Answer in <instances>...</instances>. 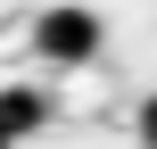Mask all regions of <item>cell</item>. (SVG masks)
<instances>
[{"instance_id":"2","label":"cell","mask_w":157,"mask_h":149,"mask_svg":"<svg viewBox=\"0 0 157 149\" xmlns=\"http://www.w3.org/2000/svg\"><path fill=\"white\" fill-rule=\"evenodd\" d=\"M0 124H8V141H33V133L50 124V91H33V83H8V91H0Z\"/></svg>"},{"instance_id":"1","label":"cell","mask_w":157,"mask_h":149,"mask_svg":"<svg viewBox=\"0 0 157 149\" xmlns=\"http://www.w3.org/2000/svg\"><path fill=\"white\" fill-rule=\"evenodd\" d=\"M33 58H50V66L99 58V8H75V0L41 8V17H33Z\"/></svg>"},{"instance_id":"3","label":"cell","mask_w":157,"mask_h":149,"mask_svg":"<svg viewBox=\"0 0 157 149\" xmlns=\"http://www.w3.org/2000/svg\"><path fill=\"white\" fill-rule=\"evenodd\" d=\"M132 133H141V149H157V91L141 100V116H132Z\"/></svg>"},{"instance_id":"4","label":"cell","mask_w":157,"mask_h":149,"mask_svg":"<svg viewBox=\"0 0 157 149\" xmlns=\"http://www.w3.org/2000/svg\"><path fill=\"white\" fill-rule=\"evenodd\" d=\"M0 149H17V141H8V124H0Z\"/></svg>"}]
</instances>
